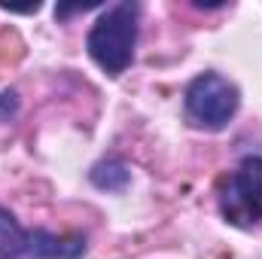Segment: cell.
I'll return each mask as SVG.
<instances>
[{
  "instance_id": "cell-1",
  "label": "cell",
  "mask_w": 262,
  "mask_h": 259,
  "mask_svg": "<svg viewBox=\"0 0 262 259\" xmlns=\"http://www.w3.org/2000/svg\"><path fill=\"white\" fill-rule=\"evenodd\" d=\"M140 31V6L122 0L98 12L95 25L85 34V52L107 76H122L134 61Z\"/></svg>"
},
{
  "instance_id": "cell-5",
  "label": "cell",
  "mask_w": 262,
  "mask_h": 259,
  "mask_svg": "<svg viewBox=\"0 0 262 259\" xmlns=\"http://www.w3.org/2000/svg\"><path fill=\"white\" fill-rule=\"evenodd\" d=\"M0 259H34L31 229H25L6 207H0Z\"/></svg>"
},
{
  "instance_id": "cell-6",
  "label": "cell",
  "mask_w": 262,
  "mask_h": 259,
  "mask_svg": "<svg viewBox=\"0 0 262 259\" xmlns=\"http://www.w3.org/2000/svg\"><path fill=\"white\" fill-rule=\"evenodd\" d=\"M89 180L98 186V189H107V192H122L131 183V168L128 162L110 156V159H101L98 165H92L89 171Z\"/></svg>"
},
{
  "instance_id": "cell-3",
  "label": "cell",
  "mask_w": 262,
  "mask_h": 259,
  "mask_svg": "<svg viewBox=\"0 0 262 259\" xmlns=\"http://www.w3.org/2000/svg\"><path fill=\"white\" fill-rule=\"evenodd\" d=\"M220 213L238 229H253L262 223V156H247L220 189Z\"/></svg>"
},
{
  "instance_id": "cell-4",
  "label": "cell",
  "mask_w": 262,
  "mask_h": 259,
  "mask_svg": "<svg viewBox=\"0 0 262 259\" xmlns=\"http://www.w3.org/2000/svg\"><path fill=\"white\" fill-rule=\"evenodd\" d=\"M85 238L70 232L55 235L46 229H31V256L34 259H82L85 256Z\"/></svg>"
},
{
  "instance_id": "cell-2",
  "label": "cell",
  "mask_w": 262,
  "mask_h": 259,
  "mask_svg": "<svg viewBox=\"0 0 262 259\" xmlns=\"http://www.w3.org/2000/svg\"><path fill=\"white\" fill-rule=\"evenodd\" d=\"M241 107V92L238 85L216 73V70H204L186 85L183 92V113L186 122L192 128L201 131H223L238 113Z\"/></svg>"
}]
</instances>
